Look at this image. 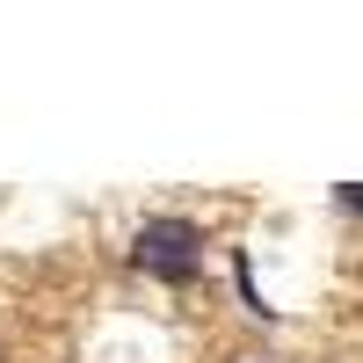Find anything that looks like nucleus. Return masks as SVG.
<instances>
[{
    "mask_svg": "<svg viewBox=\"0 0 363 363\" xmlns=\"http://www.w3.org/2000/svg\"><path fill=\"white\" fill-rule=\"evenodd\" d=\"M131 262L153 284H196L203 277V225L196 218H145L131 233Z\"/></svg>",
    "mask_w": 363,
    "mask_h": 363,
    "instance_id": "1",
    "label": "nucleus"
},
{
    "mask_svg": "<svg viewBox=\"0 0 363 363\" xmlns=\"http://www.w3.org/2000/svg\"><path fill=\"white\" fill-rule=\"evenodd\" d=\"M240 363H262V356H240Z\"/></svg>",
    "mask_w": 363,
    "mask_h": 363,
    "instance_id": "3",
    "label": "nucleus"
},
{
    "mask_svg": "<svg viewBox=\"0 0 363 363\" xmlns=\"http://www.w3.org/2000/svg\"><path fill=\"white\" fill-rule=\"evenodd\" d=\"M335 203L349 211V218H363V182H342V189H335Z\"/></svg>",
    "mask_w": 363,
    "mask_h": 363,
    "instance_id": "2",
    "label": "nucleus"
}]
</instances>
